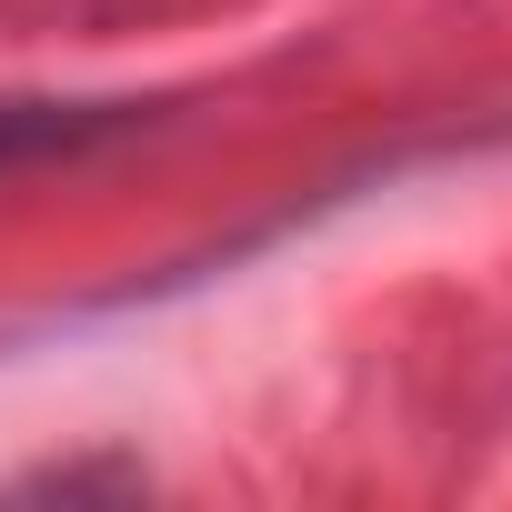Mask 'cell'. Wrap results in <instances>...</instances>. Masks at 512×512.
I'll return each instance as SVG.
<instances>
[{"label": "cell", "instance_id": "6da1fadb", "mask_svg": "<svg viewBox=\"0 0 512 512\" xmlns=\"http://www.w3.org/2000/svg\"><path fill=\"white\" fill-rule=\"evenodd\" d=\"M41 141H71V121H51V111H0V151H41Z\"/></svg>", "mask_w": 512, "mask_h": 512}]
</instances>
